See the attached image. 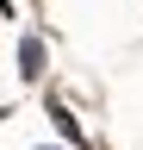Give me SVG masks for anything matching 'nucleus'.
Masks as SVG:
<instances>
[{"label":"nucleus","mask_w":143,"mask_h":150,"mask_svg":"<svg viewBox=\"0 0 143 150\" xmlns=\"http://www.w3.org/2000/svg\"><path fill=\"white\" fill-rule=\"evenodd\" d=\"M19 63H25V75H44V44H38V38L19 44Z\"/></svg>","instance_id":"1"}]
</instances>
